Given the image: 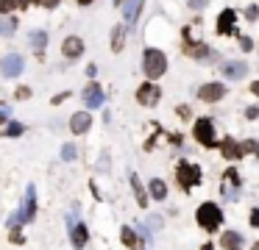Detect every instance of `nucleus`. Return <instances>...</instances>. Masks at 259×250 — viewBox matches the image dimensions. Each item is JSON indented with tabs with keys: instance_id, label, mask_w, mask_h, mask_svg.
<instances>
[{
	"instance_id": "obj_6",
	"label": "nucleus",
	"mask_w": 259,
	"mask_h": 250,
	"mask_svg": "<svg viewBox=\"0 0 259 250\" xmlns=\"http://www.w3.org/2000/svg\"><path fill=\"white\" fill-rule=\"evenodd\" d=\"M181 53L187 59H195V61H206L215 50L201 39H193V28H184L181 31Z\"/></svg>"
},
{
	"instance_id": "obj_3",
	"label": "nucleus",
	"mask_w": 259,
	"mask_h": 250,
	"mask_svg": "<svg viewBox=\"0 0 259 250\" xmlns=\"http://www.w3.org/2000/svg\"><path fill=\"white\" fill-rule=\"evenodd\" d=\"M167 72V56L162 48H145L142 50V75L145 81H156Z\"/></svg>"
},
{
	"instance_id": "obj_9",
	"label": "nucleus",
	"mask_w": 259,
	"mask_h": 250,
	"mask_svg": "<svg viewBox=\"0 0 259 250\" xmlns=\"http://www.w3.org/2000/svg\"><path fill=\"white\" fill-rule=\"evenodd\" d=\"M226 95H229V86H226L223 81H206V83H201L198 92H195V97H198L201 103H209V106L220 103Z\"/></svg>"
},
{
	"instance_id": "obj_2",
	"label": "nucleus",
	"mask_w": 259,
	"mask_h": 250,
	"mask_svg": "<svg viewBox=\"0 0 259 250\" xmlns=\"http://www.w3.org/2000/svg\"><path fill=\"white\" fill-rule=\"evenodd\" d=\"M173 181L184 195H190L193 189H198L204 184V167L193 159H179L173 167Z\"/></svg>"
},
{
	"instance_id": "obj_32",
	"label": "nucleus",
	"mask_w": 259,
	"mask_h": 250,
	"mask_svg": "<svg viewBox=\"0 0 259 250\" xmlns=\"http://www.w3.org/2000/svg\"><path fill=\"white\" fill-rule=\"evenodd\" d=\"M248 228H251V231H259V206L248 208Z\"/></svg>"
},
{
	"instance_id": "obj_33",
	"label": "nucleus",
	"mask_w": 259,
	"mask_h": 250,
	"mask_svg": "<svg viewBox=\"0 0 259 250\" xmlns=\"http://www.w3.org/2000/svg\"><path fill=\"white\" fill-rule=\"evenodd\" d=\"M39 9H45V12H53V9H59L61 6V0H34Z\"/></svg>"
},
{
	"instance_id": "obj_44",
	"label": "nucleus",
	"mask_w": 259,
	"mask_h": 250,
	"mask_svg": "<svg viewBox=\"0 0 259 250\" xmlns=\"http://www.w3.org/2000/svg\"><path fill=\"white\" fill-rule=\"evenodd\" d=\"M95 0H75V6H81V9H90Z\"/></svg>"
},
{
	"instance_id": "obj_25",
	"label": "nucleus",
	"mask_w": 259,
	"mask_h": 250,
	"mask_svg": "<svg viewBox=\"0 0 259 250\" xmlns=\"http://www.w3.org/2000/svg\"><path fill=\"white\" fill-rule=\"evenodd\" d=\"M25 9H28V0H0V17L14 14V12H25Z\"/></svg>"
},
{
	"instance_id": "obj_23",
	"label": "nucleus",
	"mask_w": 259,
	"mask_h": 250,
	"mask_svg": "<svg viewBox=\"0 0 259 250\" xmlns=\"http://www.w3.org/2000/svg\"><path fill=\"white\" fill-rule=\"evenodd\" d=\"M126 36H128V31H126V25H115L112 28V34H109V48H112V53H123V48H126Z\"/></svg>"
},
{
	"instance_id": "obj_8",
	"label": "nucleus",
	"mask_w": 259,
	"mask_h": 250,
	"mask_svg": "<svg viewBox=\"0 0 259 250\" xmlns=\"http://www.w3.org/2000/svg\"><path fill=\"white\" fill-rule=\"evenodd\" d=\"M134 97H137V103L142 108H156L162 103V86L156 81H142L137 86V92H134Z\"/></svg>"
},
{
	"instance_id": "obj_29",
	"label": "nucleus",
	"mask_w": 259,
	"mask_h": 250,
	"mask_svg": "<svg viewBox=\"0 0 259 250\" xmlns=\"http://www.w3.org/2000/svg\"><path fill=\"white\" fill-rule=\"evenodd\" d=\"M145 228H148L151 233L162 231V228H164V217L162 214H148V217H145Z\"/></svg>"
},
{
	"instance_id": "obj_5",
	"label": "nucleus",
	"mask_w": 259,
	"mask_h": 250,
	"mask_svg": "<svg viewBox=\"0 0 259 250\" xmlns=\"http://www.w3.org/2000/svg\"><path fill=\"white\" fill-rule=\"evenodd\" d=\"M193 139L206 150H217L220 139H217V128L212 117H195L193 119Z\"/></svg>"
},
{
	"instance_id": "obj_22",
	"label": "nucleus",
	"mask_w": 259,
	"mask_h": 250,
	"mask_svg": "<svg viewBox=\"0 0 259 250\" xmlns=\"http://www.w3.org/2000/svg\"><path fill=\"white\" fill-rule=\"evenodd\" d=\"M28 42H31V50H34V56L39 61L45 59V50H48V34L45 31H39V28H34L28 34Z\"/></svg>"
},
{
	"instance_id": "obj_15",
	"label": "nucleus",
	"mask_w": 259,
	"mask_h": 250,
	"mask_svg": "<svg viewBox=\"0 0 259 250\" xmlns=\"http://www.w3.org/2000/svg\"><path fill=\"white\" fill-rule=\"evenodd\" d=\"M215 28L220 36H237V12L234 9H223V12L217 14Z\"/></svg>"
},
{
	"instance_id": "obj_7",
	"label": "nucleus",
	"mask_w": 259,
	"mask_h": 250,
	"mask_svg": "<svg viewBox=\"0 0 259 250\" xmlns=\"http://www.w3.org/2000/svg\"><path fill=\"white\" fill-rule=\"evenodd\" d=\"M242 192V178H240V170L237 164H229L220 175V197L223 200H237Z\"/></svg>"
},
{
	"instance_id": "obj_18",
	"label": "nucleus",
	"mask_w": 259,
	"mask_h": 250,
	"mask_svg": "<svg viewBox=\"0 0 259 250\" xmlns=\"http://www.w3.org/2000/svg\"><path fill=\"white\" fill-rule=\"evenodd\" d=\"M67 125H70L72 137H84V134H90V128H92V114L87 111V108H84V111H75Z\"/></svg>"
},
{
	"instance_id": "obj_46",
	"label": "nucleus",
	"mask_w": 259,
	"mask_h": 250,
	"mask_svg": "<svg viewBox=\"0 0 259 250\" xmlns=\"http://www.w3.org/2000/svg\"><path fill=\"white\" fill-rule=\"evenodd\" d=\"M251 250H259V239H256V242H251Z\"/></svg>"
},
{
	"instance_id": "obj_4",
	"label": "nucleus",
	"mask_w": 259,
	"mask_h": 250,
	"mask_svg": "<svg viewBox=\"0 0 259 250\" xmlns=\"http://www.w3.org/2000/svg\"><path fill=\"white\" fill-rule=\"evenodd\" d=\"M67 239H70L72 250H87L90 244V225L78 220V206H72V211L67 214Z\"/></svg>"
},
{
	"instance_id": "obj_20",
	"label": "nucleus",
	"mask_w": 259,
	"mask_h": 250,
	"mask_svg": "<svg viewBox=\"0 0 259 250\" xmlns=\"http://www.w3.org/2000/svg\"><path fill=\"white\" fill-rule=\"evenodd\" d=\"M128 186H131V192H134V197H137V206H139V208H148V206H151L148 189H145L142 178H139V175L134 173V170H128Z\"/></svg>"
},
{
	"instance_id": "obj_13",
	"label": "nucleus",
	"mask_w": 259,
	"mask_h": 250,
	"mask_svg": "<svg viewBox=\"0 0 259 250\" xmlns=\"http://www.w3.org/2000/svg\"><path fill=\"white\" fill-rule=\"evenodd\" d=\"M61 56H64V61H78L84 56V39L75 34L64 36L61 39Z\"/></svg>"
},
{
	"instance_id": "obj_34",
	"label": "nucleus",
	"mask_w": 259,
	"mask_h": 250,
	"mask_svg": "<svg viewBox=\"0 0 259 250\" xmlns=\"http://www.w3.org/2000/svg\"><path fill=\"white\" fill-rule=\"evenodd\" d=\"M31 95H34L31 86H17V89H14V100H31Z\"/></svg>"
},
{
	"instance_id": "obj_14",
	"label": "nucleus",
	"mask_w": 259,
	"mask_h": 250,
	"mask_svg": "<svg viewBox=\"0 0 259 250\" xmlns=\"http://www.w3.org/2000/svg\"><path fill=\"white\" fill-rule=\"evenodd\" d=\"M217 150H220V156H223L229 164H237V161L245 159V156H242V148H240V139H234V137H223L220 145H217Z\"/></svg>"
},
{
	"instance_id": "obj_41",
	"label": "nucleus",
	"mask_w": 259,
	"mask_h": 250,
	"mask_svg": "<svg viewBox=\"0 0 259 250\" xmlns=\"http://www.w3.org/2000/svg\"><path fill=\"white\" fill-rule=\"evenodd\" d=\"M6 122H9V108L0 103V125H6Z\"/></svg>"
},
{
	"instance_id": "obj_10",
	"label": "nucleus",
	"mask_w": 259,
	"mask_h": 250,
	"mask_svg": "<svg viewBox=\"0 0 259 250\" xmlns=\"http://www.w3.org/2000/svg\"><path fill=\"white\" fill-rule=\"evenodd\" d=\"M20 214H23V225H31V222L36 220V214H39V200H36V186L28 184L23 192V200H20Z\"/></svg>"
},
{
	"instance_id": "obj_40",
	"label": "nucleus",
	"mask_w": 259,
	"mask_h": 250,
	"mask_svg": "<svg viewBox=\"0 0 259 250\" xmlns=\"http://www.w3.org/2000/svg\"><path fill=\"white\" fill-rule=\"evenodd\" d=\"M167 142H170V145H176V148H179V145L184 142V137H181V134H170V137H167Z\"/></svg>"
},
{
	"instance_id": "obj_17",
	"label": "nucleus",
	"mask_w": 259,
	"mask_h": 250,
	"mask_svg": "<svg viewBox=\"0 0 259 250\" xmlns=\"http://www.w3.org/2000/svg\"><path fill=\"white\" fill-rule=\"evenodd\" d=\"M23 67H25V61H23L20 53H6L3 59H0V72H3V78L23 75Z\"/></svg>"
},
{
	"instance_id": "obj_42",
	"label": "nucleus",
	"mask_w": 259,
	"mask_h": 250,
	"mask_svg": "<svg viewBox=\"0 0 259 250\" xmlns=\"http://www.w3.org/2000/svg\"><path fill=\"white\" fill-rule=\"evenodd\" d=\"M248 89H251L253 97H259V81H251V86H248Z\"/></svg>"
},
{
	"instance_id": "obj_1",
	"label": "nucleus",
	"mask_w": 259,
	"mask_h": 250,
	"mask_svg": "<svg viewBox=\"0 0 259 250\" xmlns=\"http://www.w3.org/2000/svg\"><path fill=\"white\" fill-rule=\"evenodd\" d=\"M195 225L201 228L204 233H209V236H215V233L223 231L226 225V211L223 206L217 200H204L195 206Z\"/></svg>"
},
{
	"instance_id": "obj_12",
	"label": "nucleus",
	"mask_w": 259,
	"mask_h": 250,
	"mask_svg": "<svg viewBox=\"0 0 259 250\" xmlns=\"http://www.w3.org/2000/svg\"><path fill=\"white\" fill-rule=\"evenodd\" d=\"M81 100H84L87 111H92V108H101L103 103H106V97H103V89L98 81H87L84 92H81Z\"/></svg>"
},
{
	"instance_id": "obj_31",
	"label": "nucleus",
	"mask_w": 259,
	"mask_h": 250,
	"mask_svg": "<svg viewBox=\"0 0 259 250\" xmlns=\"http://www.w3.org/2000/svg\"><path fill=\"white\" fill-rule=\"evenodd\" d=\"M9 242H12V244H17V247H23V244H25L23 225H17V228H9Z\"/></svg>"
},
{
	"instance_id": "obj_48",
	"label": "nucleus",
	"mask_w": 259,
	"mask_h": 250,
	"mask_svg": "<svg viewBox=\"0 0 259 250\" xmlns=\"http://www.w3.org/2000/svg\"><path fill=\"white\" fill-rule=\"evenodd\" d=\"M256 48H259V45H256Z\"/></svg>"
},
{
	"instance_id": "obj_11",
	"label": "nucleus",
	"mask_w": 259,
	"mask_h": 250,
	"mask_svg": "<svg viewBox=\"0 0 259 250\" xmlns=\"http://www.w3.org/2000/svg\"><path fill=\"white\" fill-rule=\"evenodd\" d=\"M217 250H245V233L237 228H223L217 236Z\"/></svg>"
},
{
	"instance_id": "obj_19",
	"label": "nucleus",
	"mask_w": 259,
	"mask_h": 250,
	"mask_svg": "<svg viewBox=\"0 0 259 250\" xmlns=\"http://www.w3.org/2000/svg\"><path fill=\"white\" fill-rule=\"evenodd\" d=\"M145 189H148V197H151V203H164V200L170 197L167 181H164V178H156V175H153V178L145 184Z\"/></svg>"
},
{
	"instance_id": "obj_36",
	"label": "nucleus",
	"mask_w": 259,
	"mask_h": 250,
	"mask_svg": "<svg viewBox=\"0 0 259 250\" xmlns=\"http://www.w3.org/2000/svg\"><path fill=\"white\" fill-rule=\"evenodd\" d=\"M176 114H179L181 119H195V117H193V108H190L187 103H181V106H176Z\"/></svg>"
},
{
	"instance_id": "obj_37",
	"label": "nucleus",
	"mask_w": 259,
	"mask_h": 250,
	"mask_svg": "<svg viewBox=\"0 0 259 250\" xmlns=\"http://www.w3.org/2000/svg\"><path fill=\"white\" fill-rule=\"evenodd\" d=\"M245 20H248V23L259 20V6H245Z\"/></svg>"
},
{
	"instance_id": "obj_38",
	"label": "nucleus",
	"mask_w": 259,
	"mask_h": 250,
	"mask_svg": "<svg viewBox=\"0 0 259 250\" xmlns=\"http://www.w3.org/2000/svg\"><path fill=\"white\" fill-rule=\"evenodd\" d=\"M67 97H72V95H70V89H67V92H59V95H53V97H50V103H53V106H61Z\"/></svg>"
},
{
	"instance_id": "obj_24",
	"label": "nucleus",
	"mask_w": 259,
	"mask_h": 250,
	"mask_svg": "<svg viewBox=\"0 0 259 250\" xmlns=\"http://www.w3.org/2000/svg\"><path fill=\"white\" fill-rule=\"evenodd\" d=\"M142 3H145V0H126V3H123V6H126V9H123V20H126L123 25H126V28L139 20V14H142Z\"/></svg>"
},
{
	"instance_id": "obj_26",
	"label": "nucleus",
	"mask_w": 259,
	"mask_h": 250,
	"mask_svg": "<svg viewBox=\"0 0 259 250\" xmlns=\"http://www.w3.org/2000/svg\"><path fill=\"white\" fill-rule=\"evenodd\" d=\"M0 134H3L6 139H17V137H23V134H25V125L20 122V119H9V122L0 128Z\"/></svg>"
},
{
	"instance_id": "obj_35",
	"label": "nucleus",
	"mask_w": 259,
	"mask_h": 250,
	"mask_svg": "<svg viewBox=\"0 0 259 250\" xmlns=\"http://www.w3.org/2000/svg\"><path fill=\"white\" fill-rule=\"evenodd\" d=\"M237 42H240L242 53H251V50H253V39H251V36H237Z\"/></svg>"
},
{
	"instance_id": "obj_45",
	"label": "nucleus",
	"mask_w": 259,
	"mask_h": 250,
	"mask_svg": "<svg viewBox=\"0 0 259 250\" xmlns=\"http://www.w3.org/2000/svg\"><path fill=\"white\" fill-rule=\"evenodd\" d=\"M198 250H217V244H215V242H204Z\"/></svg>"
},
{
	"instance_id": "obj_47",
	"label": "nucleus",
	"mask_w": 259,
	"mask_h": 250,
	"mask_svg": "<svg viewBox=\"0 0 259 250\" xmlns=\"http://www.w3.org/2000/svg\"><path fill=\"white\" fill-rule=\"evenodd\" d=\"M112 3H115V6H123V3H126V0H112Z\"/></svg>"
},
{
	"instance_id": "obj_16",
	"label": "nucleus",
	"mask_w": 259,
	"mask_h": 250,
	"mask_svg": "<svg viewBox=\"0 0 259 250\" xmlns=\"http://www.w3.org/2000/svg\"><path fill=\"white\" fill-rule=\"evenodd\" d=\"M220 75H223L226 81H242V78L248 75V61H242V59L223 61V64H220Z\"/></svg>"
},
{
	"instance_id": "obj_30",
	"label": "nucleus",
	"mask_w": 259,
	"mask_h": 250,
	"mask_svg": "<svg viewBox=\"0 0 259 250\" xmlns=\"http://www.w3.org/2000/svg\"><path fill=\"white\" fill-rule=\"evenodd\" d=\"M240 148H242V156H253V159H259V139H242Z\"/></svg>"
},
{
	"instance_id": "obj_39",
	"label": "nucleus",
	"mask_w": 259,
	"mask_h": 250,
	"mask_svg": "<svg viewBox=\"0 0 259 250\" xmlns=\"http://www.w3.org/2000/svg\"><path fill=\"white\" fill-rule=\"evenodd\" d=\"M256 117H259V106H248L245 108V119H248V122H253Z\"/></svg>"
},
{
	"instance_id": "obj_27",
	"label": "nucleus",
	"mask_w": 259,
	"mask_h": 250,
	"mask_svg": "<svg viewBox=\"0 0 259 250\" xmlns=\"http://www.w3.org/2000/svg\"><path fill=\"white\" fill-rule=\"evenodd\" d=\"M17 17H14V14H6V17H0V36H14V31H17Z\"/></svg>"
},
{
	"instance_id": "obj_43",
	"label": "nucleus",
	"mask_w": 259,
	"mask_h": 250,
	"mask_svg": "<svg viewBox=\"0 0 259 250\" xmlns=\"http://www.w3.org/2000/svg\"><path fill=\"white\" fill-rule=\"evenodd\" d=\"M95 72H98V67H95V64L87 67V75H90V81H95Z\"/></svg>"
},
{
	"instance_id": "obj_28",
	"label": "nucleus",
	"mask_w": 259,
	"mask_h": 250,
	"mask_svg": "<svg viewBox=\"0 0 259 250\" xmlns=\"http://www.w3.org/2000/svg\"><path fill=\"white\" fill-rule=\"evenodd\" d=\"M59 156H61V161L72 164V161H75V156H78V150H75V142H64V145H61V150H59Z\"/></svg>"
},
{
	"instance_id": "obj_21",
	"label": "nucleus",
	"mask_w": 259,
	"mask_h": 250,
	"mask_svg": "<svg viewBox=\"0 0 259 250\" xmlns=\"http://www.w3.org/2000/svg\"><path fill=\"white\" fill-rule=\"evenodd\" d=\"M120 244L126 250H148V244H145L142 236L134 231V225H120Z\"/></svg>"
}]
</instances>
